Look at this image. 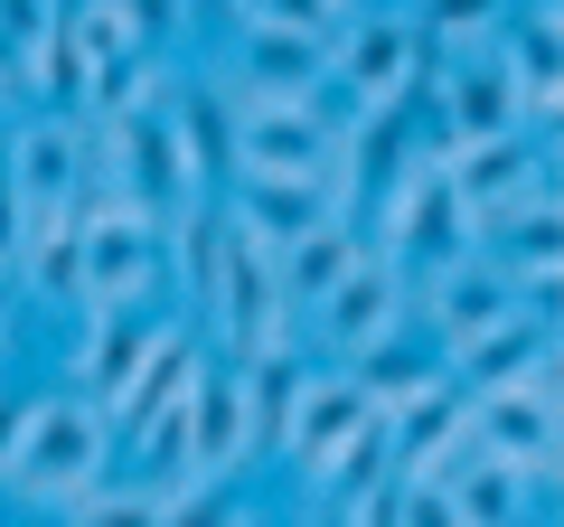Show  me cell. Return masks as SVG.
I'll use <instances>...</instances> for the list:
<instances>
[{"instance_id": "1", "label": "cell", "mask_w": 564, "mask_h": 527, "mask_svg": "<svg viewBox=\"0 0 564 527\" xmlns=\"http://www.w3.org/2000/svg\"><path fill=\"white\" fill-rule=\"evenodd\" d=\"M104 471H122L104 406L85 396V386H57V396H29L20 443H10V462H0V499H20V508H66L85 481H104Z\"/></svg>"}, {"instance_id": "2", "label": "cell", "mask_w": 564, "mask_h": 527, "mask_svg": "<svg viewBox=\"0 0 564 527\" xmlns=\"http://www.w3.org/2000/svg\"><path fill=\"white\" fill-rule=\"evenodd\" d=\"M423 76H433V57H423V39H414L404 10H348L339 39H329V66H321V85L339 95V114H377V104L414 95Z\"/></svg>"}, {"instance_id": "3", "label": "cell", "mask_w": 564, "mask_h": 527, "mask_svg": "<svg viewBox=\"0 0 564 527\" xmlns=\"http://www.w3.org/2000/svg\"><path fill=\"white\" fill-rule=\"evenodd\" d=\"M302 311H311V340H321V358L348 367V358H367L386 330L414 321V273H404L395 255H377V245H367L339 283H329L321 302H302Z\"/></svg>"}, {"instance_id": "4", "label": "cell", "mask_w": 564, "mask_h": 527, "mask_svg": "<svg viewBox=\"0 0 564 527\" xmlns=\"http://www.w3.org/2000/svg\"><path fill=\"white\" fill-rule=\"evenodd\" d=\"M85 170H95V122L66 114V104H29L10 132H0V180L20 207H47V198H76Z\"/></svg>"}, {"instance_id": "5", "label": "cell", "mask_w": 564, "mask_h": 527, "mask_svg": "<svg viewBox=\"0 0 564 527\" xmlns=\"http://www.w3.org/2000/svg\"><path fill=\"white\" fill-rule=\"evenodd\" d=\"M180 462L198 471V481H217V490H236L245 471L263 462V443H254V415H245V367H236V358H198V386H188V443H180Z\"/></svg>"}, {"instance_id": "6", "label": "cell", "mask_w": 564, "mask_h": 527, "mask_svg": "<svg viewBox=\"0 0 564 527\" xmlns=\"http://www.w3.org/2000/svg\"><path fill=\"white\" fill-rule=\"evenodd\" d=\"M367 415H377V406H367L358 367H339V358H329V367H302V386H292V415H282V443H273V462L311 490V481L329 471V452H339L348 433L367 424Z\"/></svg>"}, {"instance_id": "7", "label": "cell", "mask_w": 564, "mask_h": 527, "mask_svg": "<svg viewBox=\"0 0 564 527\" xmlns=\"http://www.w3.org/2000/svg\"><path fill=\"white\" fill-rule=\"evenodd\" d=\"M508 302H527L518 283H508L499 264H489V245H462L452 264H433V273H414V330L433 348H452V340H470L480 321H499Z\"/></svg>"}, {"instance_id": "8", "label": "cell", "mask_w": 564, "mask_h": 527, "mask_svg": "<svg viewBox=\"0 0 564 527\" xmlns=\"http://www.w3.org/2000/svg\"><path fill=\"white\" fill-rule=\"evenodd\" d=\"M76 264H85V207L76 198L29 207L20 255H10V292H29V302H76Z\"/></svg>"}, {"instance_id": "9", "label": "cell", "mask_w": 564, "mask_h": 527, "mask_svg": "<svg viewBox=\"0 0 564 527\" xmlns=\"http://www.w3.org/2000/svg\"><path fill=\"white\" fill-rule=\"evenodd\" d=\"M527 358H555V302H508L499 321H480L470 340L443 348V367L462 386H489V377H518Z\"/></svg>"}, {"instance_id": "10", "label": "cell", "mask_w": 564, "mask_h": 527, "mask_svg": "<svg viewBox=\"0 0 564 527\" xmlns=\"http://www.w3.org/2000/svg\"><path fill=\"white\" fill-rule=\"evenodd\" d=\"M151 311H132V302H104V311H85V330H76V358H66V386H85V396H113L122 377L141 367V348H151Z\"/></svg>"}, {"instance_id": "11", "label": "cell", "mask_w": 564, "mask_h": 527, "mask_svg": "<svg viewBox=\"0 0 564 527\" xmlns=\"http://www.w3.org/2000/svg\"><path fill=\"white\" fill-rule=\"evenodd\" d=\"M443 518H462V527H489V518H536V499H527V471L508 462V452H462L452 462V481H443Z\"/></svg>"}, {"instance_id": "12", "label": "cell", "mask_w": 564, "mask_h": 527, "mask_svg": "<svg viewBox=\"0 0 564 527\" xmlns=\"http://www.w3.org/2000/svg\"><path fill=\"white\" fill-rule=\"evenodd\" d=\"M508 10H518V0H404V20H414L423 57H462V47H489Z\"/></svg>"}, {"instance_id": "13", "label": "cell", "mask_w": 564, "mask_h": 527, "mask_svg": "<svg viewBox=\"0 0 564 527\" xmlns=\"http://www.w3.org/2000/svg\"><path fill=\"white\" fill-rule=\"evenodd\" d=\"M348 367H358L367 406H377V415H395L404 396H414V386L433 377V367H443V348H433V340H404V330H386V340L367 348V358H348Z\"/></svg>"}, {"instance_id": "14", "label": "cell", "mask_w": 564, "mask_h": 527, "mask_svg": "<svg viewBox=\"0 0 564 527\" xmlns=\"http://www.w3.org/2000/svg\"><path fill=\"white\" fill-rule=\"evenodd\" d=\"M236 10H263V20L302 29V39H339V20H348V0H236Z\"/></svg>"}, {"instance_id": "15", "label": "cell", "mask_w": 564, "mask_h": 527, "mask_svg": "<svg viewBox=\"0 0 564 527\" xmlns=\"http://www.w3.org/2000/svg\"><path fill=\"white\" fill-rule=\"evenodd\" d=\"M20 226H29V207L10 198V180H0V273H10V255H20Z\"/></svg>"}, {"instance_id": "16", "label": "cell", "mask_w": 564, "mask_h": 527, "mask_svg": "<svg viewBox=\"0 0 564 527\" xmlns=\"http://www.w3.org/2000/svg\"><path fill=\"white\" fill-rule=\"evenodd\" d=\"M20 415H29V396L0 377V462H10V443H20Z\"/></svg>"}, {"instance_id": "17", "label": "cell", "mask_w": 564, "mask_h": 527, "mask_svg": "<svg viewBox=\"0 0 564 527\" xmlns=\"http://www.w3.org/2000/svg\"><path fill=\"white\" fill-rule=\"evenodd\" d=\"M0 348H10V273H0Z\"/></svg>"}, {"instance_id": "18", "label": "cell", "mask_w": 564, "mask_h": 527, "mask_svg": "<svg viewBox=\"0 0 564 527\" xmlns=\"http://www.w3.org/2000/svg\"><path fill=\"white\" fill-rule=\"evenodd\" d=\"M348 10H358V0H348Z\"/></svg>"}]
</instances>
